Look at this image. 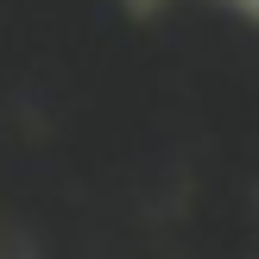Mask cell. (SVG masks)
Masks as SVG:
<instances>
[{
  "label": "cell",
  "instance_id": "obj_1",
  "mask_svg": "<svg viewBox=\"0 0 259 259\" xmlns=\"http://www.w3.org/2000/svg\"><path fill=\"white\" fill-rule=\"evenodd\" d=\"M215 7H222V13H234L240 25H253V32H259V0H215Z\"/></svg>",
  "mask_w": 259,
  "mask_h": 259
},
{
  "label": "cell",
  "instance_id": "obj_2",
  "mask_svg": "<svg viewBox=\"0 0 259 259\" xmlns=\"http://www.w3.org/2000/svg\"><path fill=\"white\" fill-rule=\"evenodd\" d=\"M120 7H126V13H133V19H158V13H164V7H171V0H120Z\"/></svg>",
  "mask_w": 259,
  "mask_h": 259
}]
</instances>
